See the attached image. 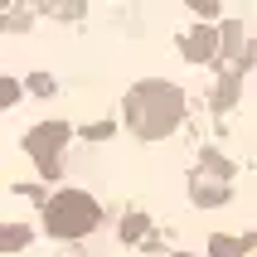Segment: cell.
Wrapping results in <instances>:
<instances>
[{
    "instance_id": "obj_1",
    "label": "cell",
    "mask_w": 257,
    "mask_h": 257,
    "mask_svg": "<svg viewBox=\"0 0 257 257\" xmlns=\"http://www.w3.org/2000/svg\"><path fill=\"white\" fill-rule=\"evenodd\" d=\"M185 116V92L170 83H141L126 92V126L141 136V141H160L170 136Z\"/></svg>"
},
{
    "instance_id": "obj_2",
    "label": "cell",
    "mask_w": 257,
    "mask_h": 257,
    "mask_svg": "<svg viewBox=\"0 0 257 257\" xmlns=\"http://www.w3.org/2000/svg\"><path fill=\"white\" fill-rule=\"evenodd\" d=\"M44 223H49L54 238H83V233L97 228V199H87L83 189H63V194L49 199Z\"/></svg>"
},
{
    "instance_id": "obj_3",
    "label": "cell",
    "mask_w": 257,
    "mask_h": 257,
    "mask_svg": "<svg viewBox=\"0 0 257 257\" xmlns=\"http://www.w3.org/2000/svg\"><path fill=\"white\" fill-rule=\"evenodd\" d=\"M63 141H68V126L63 121H49V126H34L29 131V156H34V165H39L49 180L58 175V151H63Z\"/></svg>"
},
{
    "instance_id": "obj_4",
    "label": "cell",
    "mask_w": 257,
    "mask_h": 257,
    "mask_svg": "<svg viewBox=\"0 0 257 257\" xmlns=\"http://www.w3.org/2000/svg\"><path fill=\"white\" fill-rule=\"evenodd\" d=\"M214 39H218V29H199V34H189V39H185V54L199 63V58L214 54Z\"/></svg>"
},
{
    "instance_id": "obj_5",
    "label": "cell",
    "mask_w": 257,
    "mask_h": 257,
    "mask_svg": "<svg viewBox=\"0 0 257 257\" xmlns=\"http://www.w3.org/2000/svg\"><path fill=\"white\" fill-rule=\"evenodd\" d=\"M247 247H252V238H214L209 252H214V257H243Z\"/></svg>"
},
{
    "instance_id": "obj_6",
    "label": "cell",
    "mask_w": 257,
    "mask_h": 257,
    "mask_svg": "<svg viewBox=\"0 0 257 257\" xmlns=\"http://www.w3.org/2000/svg\"><path fill=\"white\" fill-rule=\"evenodd\" d=\"M20 102V83L15 78H0V107H15Z\"/></svg>"
},
{
    "instance_id": "obj_7",
    "label": "cell",
    "mask_w": 257,
    "mask_h": 257,
    "mask_svg": "<svg viewBox=\"0 0 257 257\" xmlns=\"http://www.w3.org/2000/svg\"><path fill=\"white\" fill-rule=\"evenodd\" d=\"M25 243H29L25 228H0V247H25Z\"/></svg>"
}]
</instances>
